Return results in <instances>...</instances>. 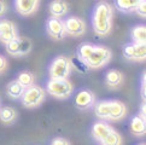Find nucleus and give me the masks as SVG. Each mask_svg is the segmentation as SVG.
<instances>
[{
  "instance_id": "obj_1",
  "label": "nucleus",
  "mask_w": 146,
  "mask_h": 145,
  "mask_svg": "<svg viewBox=\"0 0 146 145\" xmlns=\"http://www.w3.org/2000/svg\"><path fill=\"white\" fill-rule=\"evenodd\" d=\"M77 57L85 67L98 70L110 63L112 58V51L103 45L83 43L77 49Z\"/></svg>"
},
{
  "instance_id": "obj_2",
  "label": "nucleus",
  "mask_w": 146,
  "mask_h": 145,
  "mask_svg": "<svg viewBox=\"0 0 146 145\" xmlns=\"http://www.w3.org/2000/svg\"><path fill=\"white\" fill-rule=\"evenodd\" d=\"M113 27V7L106 1H99L93 10L92 28L99 36H108Z\"/></svg>"
},
{
  "instance_id": "obj_3",
  "label": "nucleus",
  "mask_w": 146,
  "mask_h": 145,
  "mask_svg": "<svg viewBox=\"0 0 146 145\" xmlns=\"http://www.w3.org/2000/svg\"><path fill=\"white\" fill-rule=\"evenodd\" d=\"M94 115L100 121H112L117 122L123 120L127 116V106L123 102L117 99H105L100 102H96Z\"/></svg>"
},
{
  "instance_id": "obj_4",
  "label": "nucleus",
  "mask_w": 146,
  "mask_h": 145,
  "mask_svg": "<svg viewBox=\"0 0 146 145\" xmlns=\"http://www.w3.org/2000/svg\"><path fill=\"white\" fill-rule=\"evenodd\" d=\"M92 137L100 145H122L123 139L112 126L105 121H98L92 126Z\"/></svg>"
},
{
  "instance_id": "obj_5",
  "label": "nucleus",
  "mask_w": 146,
  "mask_h": 145,
  "mask_svg": "<svg viewBox=\"0 0 146 145\" xmlns=\"http://www.w3.org/2000/svg\"><path fill=\"white\" fill-rule=\"evenodd\" d=\"M46 93L56 99H68L74 92V86L69 79L52 80L50 79L46 85Z\"/></svg>"
},
{
  "instance_id": "obj_6",
  "label": "nucleus",
  "mask_w": 146,
  "mask_h": 145,
  "mask_svg": "<svg viewBox=\"0 0 146 145\" xmlns=\"http://www.w3.org/2000/svg\"><path fill=\"white\" fill-rule=\"evenodd\" d=\"M72 65L70 59L65 56H58L51 62L48 68V75L52 80L68 79L71 72Z\"/></svg>"
},
{
  "instance_id": "obj_7",
  "label": "nucleus",
  "mask_w": 146,
  "mask_h": 145,
  "mask_svg": "<svg viewBox=\"0 0 146 145\" xmlns=\"http://www.w3.org/2000/svg\"><path fill=\"white\" fill-rule=\"evenodd\" d=\"M45 98H46V91L44 87L39 85H33L32 87L25 88L22 98H21V102H22V104L25 108L34 109L42 104L45 102Z\"/></svg>"
},
{
  "instance_id": "obj_8",
  "label": "nucleus",
  "mask_w": 146,
  "mask_h": 145,
  "mask_svg": "<svg viewBox=\"0 0 146 145\" xmlns=\"http://www.w3.org/2000/svg\"><path fill=\"white\" fill-rule=\"evenodd\" d=\"M5 46H6V52L13 57L27 56L28 53H30V51L33 49L32 41L28 38H21V36H18L17 39H15L13 41Z\"/></svg>"
},
{
  "instance_id": "obj_9",
  "label": "nucleus",
  "mask_w": 146,
  "mask_h": 145,
  "mask_svg": "<svg viewBox=\"0 0 146 145\" xmlns=\"http://www.w3.org/2000/svg\"><path fill=\"white\" fill-rule=\"evenodd\" d=\"M66 35L80 38L87 33V24L82 18L77 16H70L64 21Z\"/></svg>"
},
{
  "instance_id": "obj_10",
  "label": "nucleus",
  "mask_w": 146,
  "mask_h": 145,
  "mask_svg": "<svg viewBox=\"0 0 146 145\" xmlns=\"http://www.w3.org/2000/svg\"><path fill=\"white\" fill-rule=\"evenodd\" d=\"M17 25L10 19H0V43L4 45L10 44L18 38Z\"/></svg>"
},
{
  "instance_id": "obj_11",
  "label": "nucleus",
  "mask_w": 146,
  "mask_h": 145,
  "mask_svg": "<svg viewBox=\"0 0 146 145\" xmlns=\"http://www.w3.org/2000/svg\"><path fill=\"white\" fill-rule=\"evenodd\" d=\"M122 53L124 58L132 62H144L146 58V47L145 45H139L129 43L123 46Z\"/></svg>"
},
{
  "instance_id": "obj_12",
  "label": "nucleus",
  "mask_w": 146,
  "mask_h": 145,
  "mask_svg": "<svg viewBox=\"0 0 146 145\" xmlns=\"http://www.w3.org/2000/svg\"><path fill=\"white\" fill-rule=\"evenodd\" d=\"M46 32L53 40H63L66 36L64 21L59 18L51 17L46 23Z\"/></svg>"
},
{
  "instance_id": "obj_13",
  "label": "nucleus",
  "mask_w": 146,
  "mask_h": 145,
  "mask_svg": "<svg viewBox=\"0 0 146 145\" xmlns=\"http://www.w3.org/2000/svg\"><path fill=\"white\" fill-rule=\"evenodd\" d=\"M96 94L91 90H81L76 93L75 104L81 110H88L96 104Z\"/></svg>"
},
{
  "instance_id": "obj_14",
  "label": "nucleus",
  "mask_w": 146,
  "mask_h": 145,
  "mask_svg": "<svg viewBox=\"0 0 146 145\" xmlns=\"http://www.w3.org/2000/svg\"><path fill=\"white\" fill-rule=\"evenodd\" d=\"M40 6V0H15V9L21 16L28 17L34 15Z\"/></svg>"
},
{
  "instance_id": "obj_15",
  "label": "nucleus",
  "mask_w": 146,
  "mask_h": 145,
  "mask_svg": "<svg viewBox=\"0 0 146 145\" xmlns=\"http://www.w3.org/2000/svg\"><path fill=\"white\" fill-rule=\"evenodd\" d=\"M48 11L51 17L62 19L69 12V4L64 0H52L48 5Z\"/></svg>"
},
{
  "instance_id": "obj_16",
  "label": "nucleus",
  "mask_w": 146,
  "mask_h": 145,
  "mask_svg": "<svg viewBox=\"0 0 146 145\" xmlns=\"http://www.w3.org/2000/svg\"><path fill=\"white\" fill-rule=\"evenodd\" d=\"M105 84L110 88L117 90L124 84V75L117 69H110L105 74Z\"/></svg>"
},
{
  "instance_id": "obj_17",
  "label": "nucleus",
  "mask_w": 146,
  "mask_h": 145,
  "mask_svg": "<svg viewBox=\"0 0 146 145\" xmlns=\"http://www.w3.org/2000/svg\"><path fill=\"white\" fill-rule=\"evenodd\" d=\"M129 129L132 134L137 137H143L145 136L146 133V122H145V118L140 117L139 115L132 117L130 120V125H129Z\"/></svg>"
},
{
  "instance_id": "obj_18",
  "label": "nucleus",
  "mask_w": 146,
  "mask_h": 145,
  "mask_svg": "<svg viewBox=\"0 0 146 145\" xmlns=\"http://www.w3.org/2000/svg\"><path fill=\"white\" fill-rule=\"evenodd\" d=\"M18 112L12 106H1L0 108V121L5 125H12L17 120Z\"/></svg>"
},
{
  "instance_id": "obj_19",
  "label": "nucleus",
  "mask_w": 146,
  "mask_h": 145,
  "mask_svg": "<svg viewBox=\"0 0 146 145\" xmlns=\"http://www.w3.org/2000/svg\"><path fill=\"white\" fill-rule=\"evenodd\" d=\"M24 91H25V88L17 80L10 81L6 86V94L11 98V99H21Z\"/></svg>"
},
{
  "instance_id": "obj_20",
  "label": "nucleus",
  "mask_w": 146,
  "mask_h": 145,
  "mask_svg": "<svg viewBox=\"0 0 146 145\" xmlns=\"http://www.w3.org/2000/svg\"><path fill=\"white\" fill-rule=\"evenodd\" d=\"M130 38H132V43L145 45L146 44V27L144 24H138L132 29L130 32Z\"/></svg>"
},
{
  "instance_id": "obj_21",
  "label": "nucleus",
  "mask_w": 146,
  "mask_h": 145,
  "mask_svg": "<svg viewBox=\"0 0 146 145\" xmlns=\"http://www.w3.org/2000/svg\"><path fill=\"white\" fill-rule=\"evenodd\" d=\"M141 0H115V6L121 12L129 13L134 12Z\"/></svg>"
},
{
  "instance_id": "obj_22",
  "label": "nucleus",
  "mask_w": 146,
  "mask_h": 145,
  "mask_svg": "<svg viewBox=\"0 0 146 145\" xmlns=\"http://www.w3.org/2000/svg\"><path fill=\"white\" fill-rule=\"evenodd\" d=\"M16 80L24 87V88H28V87H32L33 85H35V76H34L33 72H30V71L19 72Z\"/></svg>"
},
{
  "instance_id": "obj_23",
  "label": "nucleus",
  "mask_w": 146,
  "mask_h": 145,
  "mask_svg": "<svg viewBox=\"0 0 146 145\" xmlns=\"http://www.w3.org/2000/svg\"><path fill=\"white\" fill-rule=\"evenodd\" d=\"M134 12H137L138 16L141 17V18L146 17V1L145 0H141V1L139 3V5L137 6V9H135Z\"/></svg>"
},
{
  "instance_id": "obj_24",
  "label": "nucleus",
  "mask_w": 146,
  "mask_h": 145,
  "mask_svg": "<svg viewBox=\"0 0 146 145\" xmlns=\"http://www.w3.org/2000/svg\"><path fill=\"white\" fill-rule=\"evenodd\" d=\"M51 145H71L70 142L65 138H62V137H57L54 138L53 140L51 142Z\"/></svg>"
},
{
  "instance_id": "obj_25",
  "label": "nucleus",
  "mask_w": 146,
  "mask_h": 145,
  "mask_svg": "<svg viewBox=\"0 0 146 145\" xmlns=\"http://www.w3.org/2000/svg\"><path fill=\"white\" fill-rule=\"evenodd\" d=\"M7 59H6V57H4L3 55H0V74H3V72L7 69Z\"/></svg>"
},
{
  "instance_id": "obj_26",
  "label": "nucleus",
  "mask_w": 146,
  "mask_h": 145,
  "mask_svg": "<svg viewBox=\"0 0 146 145\" xmlns=\"http://www.w3.org/2000/svg\"><path fill=\"white\" fill-rule=\"evenodd\" d=\"M7 12V5L4 0H0V17H3Z\"/></svg>"
},
{
  "instance_id": "obj_27",
  "label": "nucleus",
  "mask_w": 146,
  "mask_h": 145,
  "mask_svg": "<svg viewBox=\"0 0 146 145\" xmlns=\"http://www.w3.org/2000/svg\"><path fill=\"white\" fill-rule=\"evenodd\" d=\"M141 97L145 98V74L141 77Z\"/></svg>"
},
{
  "instance_id": "obj_28",
  "label": "nucleus",
  "mask_w": 146,
  "mask_h": 145,
  "mask_svg": "<svg viewBox=\"0 0 146 145\" xmlns=\"http://www.w3.org/2000/svg\"><path fill=\"white\" fill-rule=\"evenodd\" d=\"M139 116H140V117H143V118H145V103H144V104H141V108H140V114H139Z\"/></svg>"
},
{
  "instance_id": "obj_29",
  "label": "nucleus",
  "mask_w": 146,
  "mask_h": 145,
  "mask_svg": "<svg viewBox=\"0 0 146 145\" xmlns=\"http://www.w3.org/2000/svg\"><path fill=\"white\" fill-rule=\"evenodd\" d=\"M139 145H146V144H144V143H141V144H139Z\"/></svg>"
},
{
  "instance_id": "obj_30",
  "label": "nucleus",
  "mask_w": 146,
  "mask_h": 145,
  "mask_svg": "<svg viewBox=\"0 0 146 145\" xmlns=\"http://www.w3.org/2000/svg\"><path fill=\"white\" fill-rule=\"evenodd\" d=\"M0 108H1V105H0Z\"/></svg>"
}]
</instances>
